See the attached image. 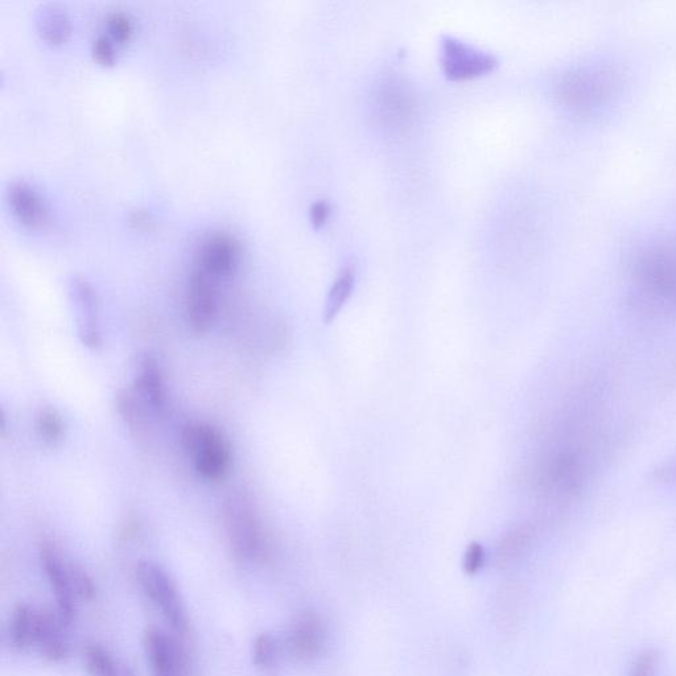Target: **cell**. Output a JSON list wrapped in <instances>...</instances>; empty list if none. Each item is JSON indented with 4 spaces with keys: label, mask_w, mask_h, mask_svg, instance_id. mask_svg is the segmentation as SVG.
Returning a JSON list of instances; mask_svg holds the SVG:
<instances>
[{
    "label": "cell",
    "mask_w": 676,
    "mask_h": 676,
    "mask_svg": "<svg viewBox=\"0 0 676 676\" xmlns=\"http://www.w3.org/2000/svg\"><path fill=\"white\" fill-rule=\"evenodd\" d=\"M224 525L236 558L246 563H265L272 543L265 523L249 494L232 492L224 502Z\"/></svg>",
    "instance_id": "1"
},
{
    "label": "cell",
    "mask_w": 676,
    "mask_h": 676,
    "mask_svg": "<svg viewBox=\"0 0 676 676\" xmlns=\"http://www.w3.org/2000/svg\"><path fill=\"white\" fill-rule=\"evenodd\" d=\"M632 276L638 292L650 304L676 309V242L650 243L636 254Z\"/></svg>",
    "instance_id": "2"
},
{
    "label": "cell",
    "mask_w": 676,
    "mask_h": 676,
    "mask_svg": "<svg viewBox=\"0 0 676 676\" xmlns=\"http://www.w3.org/2000/svg\"><path fill=\"white\" fill-rule=\"evenodd\" d=\"M621 76L608 65H588L563 74L556 96L568 110L588 114L605 105L620 88Z\"/></svg>",
    "instance_id": "3"
},
{
    "label": "cell",
    "mask_w": 676,
    "mask_h": 676,
    "mask_svg": "<svg viewBox=\"0 0 676 676\" xmlns=\"http://www.w3.org/2000/svg\"><path fill=\"white\" fill-rule=\"evenodd\" d=\"M183 443L193 460L196 472L205 480L220 482L232 467V451L225 436L206 423H191L184 427Z\"/></svg>",
    "instance_id": "4"
},
{
    "label": "cell",
    "mask_w": 676,
    "mask_h": 676,
    "mask_svg": "<svg viewBox=\"0 0 676 676\" xmlns=\"http://www.w3.org/2000/svg\"><path fill=\"white\" fill-rule=\"evenodd\" d=\"M136 576L143 591L150 597L177 634L188 632L187 610L180 599L179 592L171 576L159 564L144 560L136 567Z\"/></svg>",
    "instance_id": "5"
},
{
    "label": "cell",
    "mask_w": 676,
    "mask_h": 676,
    "mask_svg": "<svg viewBox=\"0 0 676 676\" xmlns=\"http://www.w3.org/2000/svg\"><path fill=\"white\" fill-rule=\"evenodd\" d=\"M242 257L241 241L226 230L205 233L193 251V266L222 280L237 271Z\"/></svg>",
    "instance_id": "6"
},
{
    "label": "cell",
    "mask_w": 676,
    "mask_h": 676,
    "mask_svg": "<svg viewBox=\"0 0 676 676\" xmlns=\"http://www.w3.org/2000/svg\"><path fill=\"white\" fill-rule=\"evenodd\" d=\"M200 267L192 266L187 286V312L193 332L204 335L212 327L220 305L221 283Z\"/></svg>",
    "instance_id": "7"
},
{
    "label": "cell",
    "mask_w": 676,
    "mask_h": 676,
    "mask_svg": "<svg viewBox=\"0 0 676 676\" xmlns=\"http://www.w3.org/2000/svg\"><path fill=\"white\" fill-rule=\"evenodd\" d=\"M440 60L445 77L451 81L473 80L493 73L498 67L496 56L453 37H445L441 43Z\"/></svg>",
    "instance_id": "8"
},
{
    "label": "cell",
    "mask_w": 676,
    "mask_h": 676,
    "mask_svg": "<svg viewBox=\"0 0 676 676\" xmlns=\"http://www.w3.org/2000/svg\"><path fill=\"white\" fill-rule=\"evenodd\" d=\"M70 298L77 313L78 336L86 348H102L100 304L94 288L85 279L76 278L70 282Z\"/></svg>",
    "instance_id": "9"
},
{
    "label": "cell",
    "mask_w": 676,
    "mask_h": 676,
    "mask_svg": "<svg viewBox=\"0 0 676 676\" xmlns=\"http://www.w3.org/2000/svg\"><path fill=\"white\" fill-rule=\"evenodd\" d=\"M584 480V464L574 452H560L548 460L541 472V485L556 498L575 496Z\"/></svg>",
    "instance_id": "10"
},
{
    "label": "cell",
    "mask_w": 676,
    "mask_h": 676,
    "mask_svg": "<svg viewBox=\"0 0 676 676\" xmlns=\"http://www.w3.org/2000/svg\"><path fill=\"white\" fill-rule=\"evenodd\" d=\"M40 559L52 591L55 593L56 612L68 626L72 624L74 614H76L77 600L72 581H70L69 564L64 562L63 556L51 544H45L41 547Z\"/></svg>",
    "instance_id": "11"
},
{
    "label": "cell",
    "mask_w": 676,
    "mask_h": 676,
    "mask_svg": "<svg viewBox=\"0 0 676 676\" xmlns=\"http://www.w3.org/2000/svg\"><path fill=\"white\" fill-rule=\"evenodd\" d=\"M144 649L154 676H187L184 651L167 633L159 629L148 630Z\"/></svg>",
    "instance_id": "12"
},
{
    "label": "cell",
    "mask_w": 676,
    "mask_h": 676,
    "mask_svg": "<svg viewBox=\"0 0 676 676\" xmlns=\"http://www.w3.org/2000/svg\"><path fill=\"white\" fill-rule=\"evenodd\" d=\"M133 390L148 410L158 416L166 415L169 406L167 383L154 357L139 358Z\"/></svg>",
    "instance_id": "13"
},
{
    "label": "cell",
    "mask_w": 676,
    "mask_h": 676,
    "mask_svg": "<svg viewBox=\"0 0 676 676\" xmlns=\"http://www.w3.org/2000/svg\"><path fill=\"white\" fill-rule=\"evenodd\" d=\"M7 200L20 224L31 229H41L48 224V204L35 185L26 180L12 181L7 188Z\"/></svg>",
    "instance_id": "14"
},
{
    "label": "cell",
    "mask_w": 676,
    "mask_h": 676,
    "mask_svg": "<svg viewBox=\"0 0 676 676\" xmlns=\"http://www.w3.org/2000/svg\"><path fill=\"white\" fill-rule=\"evenodd\" d=\"M327 642V629L319 614L308 610L296 618L292 626L290 646L300 661L309 662L323 653Z\"/></svg>",
    "instance_id": "15"
},
{
    "label": "cell",
    "mask_w": 676,
    "mask_h": 676,
    "mask_svg": "<svg viewBox=\"0 0 676 676\" xmlns=\"http://www.w3.org/2000/svg\"><path fill=\"white\" fill-rule=\"evenodd\" d=\"M379 117L386 126L403 129L410 125L415 113V100L406 84L399 80H389L381 86L378 93Z\"/></svg>",
    "instance_id": "16"
},
{
    "label": "cell",
    "mask_w": 676,
    "mask_h": 676,
    "mask_svg": "<svg viewBox=\"0 0 676 676\" xmlns=\"http://www.w3.org/2000/svg\"><path fill=\"white\" fill-rule=\"evenodd\" d=\"M65 622L59 613L40 610L35 646L48 661L60 662L68 657L69 643L65 636Z\"/></svg>",
    "instance_id": "17"
},
{
    "label": "cell",
    "mask_w": 676,
    "mask_h": 676,
    "mask_svg": "<svg viewBox=\"0 0 676 676\" xmlns=\"http://www.w3.org/2000/svg\"><path fill=\"white\" fill-rule=\"evenodd\" d=\"M37 30L51 44H61L72 34V22L67 11L56 4H48L37 15Z\"/></svg>",
    "instance_id": "18"
},
{
    "label": "cell",
    "mask_w": 676,
    "mask_h": 676,
    "mask_svg": "<svg viewBox=\"0 0 676 676\" xmlns=\"http://www.w3.org/2000/svg\"><path fill=\"white\" fill-rule=\"evenodd\" d=\"M39 612L28 604H20L16 607L11 620V640L19 650H27L35 646L37 622Z\"/></svg>",
    "instance_id": "19"
},
{
    "label": "cell",
    "mask_w": 676,
    "mask_h": 676,
    "mask_svg": "<svg viewBox=\"0 0 676 676\" xmlns=\"http://www.w3.org/2000/svg\"><path fill=\"white\" fill-rule=\"evenodd\" d=\"M354 284H356V272L352 267H345L337 275L335 283L329 291L327 300V309H325V321L335 320L341 309L348 303L353 294Z\"/></svg>",
    "instance_id": "20"
},
{
    "label": "cell",
    "mask_w": 676,
    "mask_h": 676,
    "mask_svg": "<svg viewBox=\"0 0 676 676\" xmlns=\"http://www.w3.org/2000/svg\"><path fill=\"white\" fill-rule=\"evenodd\" d=\"M119 415L125 420L130 430L139 432L146 426L148 408L140 401L133 389L123 390L117 398Z\"/></svg>",
    "instance_id": "21"
},
{
    "label": "cell",
    "mask_w": 676,
    "mask_h": 676,
    "mask_svg": "<svg viewBox=\"0 0 676 676\" xmlns=\"http://www.w3.org/2000/svg\"><path fill=\"white\" fill-rule=\"evenodd\" d=\"M279 661V643L271 634H259L253 642V663L262 671L274 670Z\"/></svg>",
    "instance_id": "22"
},
{
    "label": "cell",
    "mask_w": 676,
    "mask_h": 676,
    "mask_svg": "<svg viewBox=\"0 0 676 676\" xmlns=\"http://www.w3.org/2000/svg\"><path fill=\"white\" fill-rule=\"evenodd\" d=\"M64 420L53 408H44L36 418V431L45 444L55 445L64 436Z\"/></svg>",
    "instance_id": "23"
},
{
    "label": "cell",
    "mask_w": 676,
    "mask_h": 676,
    "mask_svg": "<svg viewBox=\"0 0 676 676\" xmlns=\"http://www.w3.org/2000/svg\"><path fill=\"white\" fill-rule=\"evenodd\" d=\"M86 671L90 676H115L119 665L103 647L90 645L84 653Z\"/></svg>",
    "instance_id": "24"
},
{
    "label": "cell",
    "mask_w": 676,
    "mask_h": 676,
    "mask_svg": "<svg viewBox=\"0 0 676 676\" xmlns=\"http://www.w3.org/2000/svg\"><path fill=\"white\" fill-rule=\"evenodd\" d=\"M105 24V34L109 35L119 47L129 43L135 32L133 16L127 14L125 11L110 12V14L107 15Z\"/></svg>",
    "instance_id": "25"
},
{
    "label": "cell",
    "mask_w": 676,
    "mask_h": 676,
    "mask_svg": "<svg viewBox=\"0 0 676 676\" xmlns=\"http://www.w3.org/2000/svg\"><path fill=\"white\" fill-rule=\"evenodd\" d=\"M531 542V533L526 527H521L511 531L509 535L502 541L498 556L502 563L511 562V560L519 558L529 547Z\"/></svg>",
    "instance_id": "26"
},
{
    "label": "cell",
    "mask_w": 676,
    "mask_h": 676,
    "mask_svg": "<svg viewBox=\"0 0 676 676\" xmlns=\"http://www.w3.org/2000/svg\"><path fill=\"white\" fill-rule=\"evenodd\" d=\"M69 576L77 599L85 601L94 599L96 587H94L92 577L88 575L84 568L76 566V564H69Z\"/></svg>",
    "instance_id": "27"
},
{
    "label": "cell",
    "mask_w": 676,
    "mask_h": 676,
    "mask_svg": "<svg viewBox=\"0 0 676 676\" xmlns=\"http://www.w3.org/2000/svg\"><path fill=\"white\" fill-rule=\"evenodd\" d=\"M119 45L107 34H100L93 40L92 52L98 63L111 65L118 59Z\"/></svg>",
    "instance_id": "28"
},
{
    "label": "cell",
    "mask_w": 676,
    "mask_h": 676,
    "mask_svg": "<svg viewBox=\"0 0 676 676\" xmlns=\"http://www.w3.org/2000/svg\"><path fill=\"white\" fill-rule=\"evenodd\" d=\"M485 564V550L480 543L473 542L469 544L464 555L465 574L473 576L482 570Z\"/></svg>",
    "instance_id": "29"
},
{
    "label": "cell",
    "mask_w": 676,
    "mask_h": 676,
    "mask_svg": "<svg viewBox=\"0 0 676 676\" xmlns=\"http://www.w3.org/2000/svg\"><path fill=\"white\" fill-rule=\"evenodd\" d=\"M655 670H657V654L645 651L634 663L630 676H654Z\"/></svg>",
    "instance_id": "30"
},
{
    "label": "cell",
    "mask_w": 676,
    "mask_h": 676,
    "mask_svg": "<svg viewBox=\"0 0 676 676\" xmlns=\"http://www.w3.org/2000/svg\"><path fill=\"white\" fill-rule=\"evenodd\" d=\"M309 217H311L312 225L316 229L321 228V226L327 224L329 217H331V205L327 201H316L309 210Z\"/></svg>",
    "instance_id": "31"
},
{
    "label": "cell",
    "mask_w": 676,
    "mask_h": 676,
    "mask_svg": "<svg viewBox=\"0 0 676 676\" xmlns=\"http://www.w3.org/2000/svg\"><path fill=\"white\" fill-rule=\"evenodd\" d=\"M130 224L136 229H150L155 224L154 217L146 210H136L130 214Z\"/></svg>",
    "instance_id": "32"
}]
</instances>
